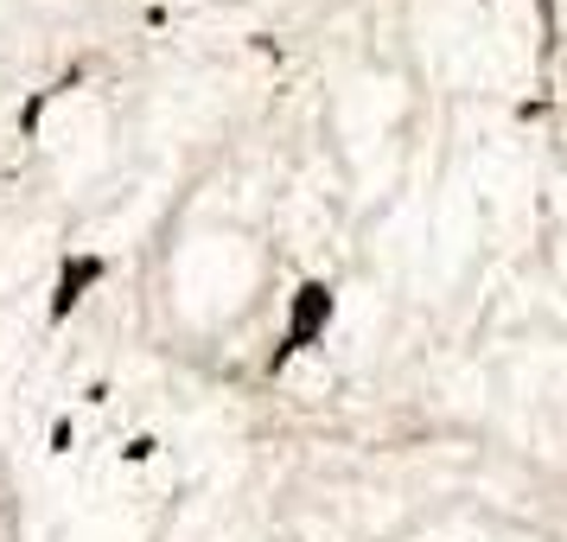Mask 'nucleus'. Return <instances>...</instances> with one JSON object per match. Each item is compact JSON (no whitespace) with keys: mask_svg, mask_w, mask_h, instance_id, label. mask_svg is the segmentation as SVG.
<instances>
[{"mask_svg":"<svg viewBox=\"0 0 567 542\" xmlns=\"http://www.w3.org/2000/svg\"><path fill=\"white\" fill-rule=\"evenodd\" d=\"M542 7H548V0H542Z\"/></svg>","mask_w":567,"mask_h":542,"instance_id":"nucleus-2","label":"nucleus"},{"mask_svg":"<svg viewBox=\"0 0 567 542\" xmlns=\"http://www.w3.org/2000/svg\"><path fill=\"white\" fill-rule=\"evenodd\" d=\"M332 319V294L312 282V287H300V300H293V333H287V345H307L319 326Z\"/></svg>","mask_w":567,"mask_h":542,"instance_id":"nucleus-1","label":"nucleus"}]
</instances>
